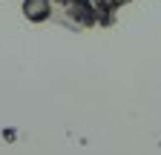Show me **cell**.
Masks as SVG:
<instances>
[{
  "label": "cell",
  "mask_w": 161,
  "mask_h": 155,
  "mask_svg": "<svg viewBox=\"0 0 161 155\" xmlns=\"http://www.w3.org/2000/svg\"><path fill=\"white\" fill-rule=\"evenodd\" d=\"M52 12L49 6V0H23V14L29 17L32 23H40V20H46Z\"/></svg>",
  "instance_id": "obj_3"
},
{
  "label": "cell",
  "mask_w": 161,
  "mask_h": 155,
  "mask_svg": "<svg viewBox=\"0 0 161 155\" xmlns=\"http://www.w3.org/2000/svg\"><path fill=\"white\" fill-rule=\"evenodd\" d=\"M124 3H127V0H89L92 14H95V23L109 26V23L115 20V9L124 6Z\"/></svg>",
  "instance_id": "obj_2"
},
{
  "label": "cell",
  "mask_w": 161,
  "mask_h": 155,
  "mask_svg": "<svg viewBox=\"0 0 161 155\" xmlns=\"http://www.w3.org/2000/svg\"><path fill=\"white\" fill-rule=\"evenodd\" d=\"M49 6L55 9V17L64 26L84 29V26H92L95 23V14H92L89 0H49Z\"/></svg>",
  "instance_id": "obj_1"
}]
</instances>
